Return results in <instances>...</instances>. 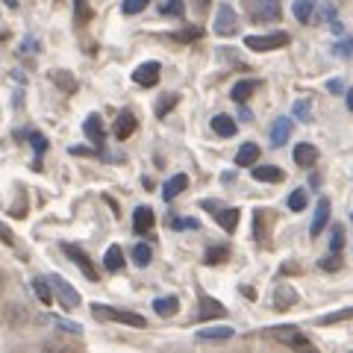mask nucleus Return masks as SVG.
I'll list each match as a JSON object with an SVG mask.
<instances>
[{
  "label": "nucleus",
  "mask_w": 353,
  "mask_h": 353,
  "mask_svg": "<svg viewBox=\"0 0 353 353\" xmlns=\"http://www.w3.org/2000/svg\"><path fill=\"white\" fill-rule=\"evenodd\" d=\"M212 215H215L218 224L227 230V233H233V230L239 227V209H233V206H230V209H218V212H212Z\"/></svg>",
  "instance_id": "24"
},
{
  "label": "nucleus",
  "mask_w": 353,
  "mask_h": 353,
  "mask_svg": "<svg viewBox=\"0 0 353 353\" xmlns=\"http://www.w3.org/2000/svg\"><path fill=\"white\" fill-rule=\"evenodd\" d=\"M227 309L221 306L215 297H201V312H197V318H203V321H209V318H224Z\"/></svg>",
  "instance_id": "20"
},
{
  "label": "nucleus",
  "mask_w": 353,
  "mask_h": 353,
  "mask_svg": "<svg viewBox=\"0 0 353 353\" xmlns=\"http://www.w3.org/2000/svg\"><path fill=\"white\" fill-rule=\"evenodd\" d=\"M294 162L301 165V168H312V165L318 162V148H315V145H306V141H301V145L294 148Z\"/></svg>",
  "instance_id": "17"
},
{
  "label": "nucleus",
  "mask_w": 353,
  "mask_h": 353,
  "mask_svg": "<svg viewBox=\"0 0 353 353\" xmlns=\"http://www.w3.org/2000/svg\"><path fill=\"white\" fill-rule=\"evenodd\" d=\"M183 12H185V3H183V0H159V15L180 18Z\"/></svg>",
  "instance_id": "29"
},
{
  "label": "nucleus",
  "mask_w": 353,
  "mask_h": 353,
  "mask_svg": "<svg viewBox=\"0 0 353 353\" xmlns=\"http://www.w3.org/2000/svg\"><path fill=\"white\" fill-rule=\"evenodd\" d=\"M153 224H157V215H153L150 206H139L136 212H132V230H136V236H148Z\"/></svg>",
  "instance_id": "9"
},
{
  "label": "nucleus",
  "mask_w": 353,
  "mask_h": 353,
  "mask_svg": "<svg viewBox=\"0 0 353 353\" xmlns=\"http://www.w3.org/2000/svg\"><path fill=\"white\" fill-rule=\"evenodd\" d=\"M44 321H48V324H53V327H59L62 333H74V336H80V333H83V327H80V324L62 321V318H57V315H48V318H44Z\"/></svg>",
  "instance_id": "30"
},
{
  "label": "nucleus",
  "mask_w": 353,
  "mask_h": 353,
  "mask_svg": "<svg viewBox=\"0 0 353 353\" xmlns=\"http://www.w3.org/2000/svg\"><path fill=\"white\" fill-rule=\"evenodd\" d=\"M32 292H36V297H39L44 306H50V303H53V297H57V294H53L50 280H44V277H36V280H32Z\"/></svg>",
  "instance_id": "25"
},
{
  "label": "nucleus",
  "mask_w": 353,
  "mask_h": 353,
  "mask_svg": "<svg viewBox=\"0 0 353 353\" xmlns=\"http://www.w3.org/2000/svg\"><path fill=\"white\" fill-rule=\"evenodd\" d=\"M159 74H162V68H159V62H141L136 71H132V83L136 85H145V88H153L159 83Z\"/></svg>",
  "instance_id": "6"
},
{
  "label": "nucleus",
  "mask_w": 353,
  "mask_h": 353,
  "mask_svg": "<svg viewBox=\"0 0 353 353\" xmlns=\"http://www.w3.org/2000/svg\"><path fill=\"white\" fill-rule=\"evenodd\" d=\"M256 88H259V83H256V80H239L233 88H230V97H233L236 103H245L248 97H250L253 92H256Z\"/></svg>",
  "instance_id": "22"
},
{
  "label": "nucleus",
  "mask_w": 353,
  "mask_h": 353,
  "mask_svg": "<svg viewBox=\"0 0 353 353\" xmlns=\"http://www.w3.org/2000/svg\"><path fill=\"white\" fill-rule=\"evenodd\" d=\"M171 227H174V230H197L201 224H197L194 218H174V221H171Z\"/></svg>",
  "instance_id": "39"
},
{
  "label": "nucleus",
  "mask_w": 353,
  "mask_h": 353,
  "mask_svg": "<svg viewBox=\"0 0 353 353\" xmlns=\"http://www.w3.org/2000/svg\"><path fill=\"white\" fill-rule=\"evenodd\" d=\"M201 3H209V0H201Z\"/></svg>",
  "instance_id": "48"
},
{
  "label": "nucleus",
  "mask_w": 353,
  "mask_h": 353,
  "mask_svg": "<svg viewBox=\"0 0 353 353\" xmlns=\"http://www.w3.org/2000/svg\"><path fill=\"white\" fill-rule=\"evenodd\" d=\"M236 330L233 327H203L197 330V341H224V339H233Z\"/></svg>",
  "instance_id": "18"
},
{
  "label": "nucleus",
  "mask_w": 353,
  "mask_h": 353,
  "mask_svg": "<svg viewBox=\"0 0 353 353\" xmlns=\"http://www.w3.org/2000/svg\"><path fill=\"white\" fill-rule=\"evenodd\" d=\"M136 115H132V112H121L118 115V121H115V139L118 141H124V139H130L132 136V132H136Z\"/></svg>",
  "instance_id": "16"
},
{
  "label": "nucleus",
  "mask_w": 353,
  "mask_h": 353,
  "mask_svg": "<svg viewBox=\"0 0 353 353\" xmlns=\"http://www.w3.org/2000/svg\"><path fill=\"white\" fill-rule=\"evenodd\" d=\"M103 268L109 274H118L121 268H124V250H121V245H109L106 253H103Z\"/></svg>",
  "instance_id": "15"
},
{
  "label": "nucleus",
  "mask_w": 353,
  "mask_h": 353,
  "mask_svg": "<svg viewBox=\"0 0 353 353\" xmlns=\"http://www.w3.org/2000/svg\"><path fill=\"white\" fill-rule=\"evenodd\" d=\"M174 103H176V97H174V94H171V97H168V101H162V103H159V106H157V115H159V118H162V115H165V112H168V109H171V106H174Z\"/></svg>",
  "instance_id": "43"
},
{
  "label": "nucleus",
  "mask_w": 353,
  "mask_h": 353,
  "mask_svg": "<svg viewBox=\"0 0 353 353\" xmlns=\"http://www.w3.org/2000/svg\"><path fill=\"white\" fill-rule=\"evenodd\" d=\"M0 241H3V245H12V233H9V227H3V224H0Z\"/></svg>",
  "instance_id": "44"
},
{
  "label": "nucleus",
  "mask_w": 353,
  "mask_h": 353,
  "mask_svg": "<svg viewBox=\"0 0 353 353\" xmlns=\"http://www.w3.org/2000/svg\"><path fill=\"white\" fill-rule=\"evenodd\" d=\"M274 339L283 341V345H289V347H297V350H301V347H312V341H309L297 327H277V330H274Z\"/></svg>",
  "instance_id": "8"
},
{
  "label": "nucleus",
  "mask_w": 353,
  "mask_h": 353,
  "mask_svg": "<svg viewBox=\"0 0 353 353\" xmlns=\"http://www.w3.org/2000/svg\"><path fill=\"white\" fill-rule=\"evenodd\" d=\"M83 132H85V139L92 141V145L101 148V145H103V136H106L101 115H88V118H85V124H83Z\"/></svg>",
  "instance_id": "10"
},
{
  "label": "nucleus",
  "mask_w": 353,
  "mask_h": 353,
  "mask_svg": "<svg viewBox=\"0 0 353 353\" xmlns=\"http://www.w3.org/2000/svg\"><path fill=\"white\" fill-rule=\"evenodd\" d=\"M318 268H321V271H339V268H341V259H339V253H330L327 259H321V262H318Z\"/></svg>",
  "instance_id": "37"
},
{
  "label": "nucleus",
  "mask_w": 353,
  "mask_h": 353,
  "mask_svg": "<svg viewBox=\"0 0 353 353\" xmlns=\"http://www.w3.org/2000/svg\"><path fill=\"white\" fill-rule=\"evenodd\" d=\"M6 6H9V9H15V6H18V0H6Z\"/></svg>",
  "instance_id": "47"
},
{
  "label": "nucleus",
  "mask_w": 353,
  "mask_h": 353,
  "mask_svg": "<svg viewBox=\"0 0 353 353\" xmlns=\"http://www.w3.org/2000/svg\"><path fill=\"white\" fill-rule=\"evenodd\" d=\"M327 221H330V201H327V197H321V201H318V206H315V218H312V227H309V233H312V239L324 233Z\"/></svg>",
  "instance_id": "11"
},
{
  "label": "nucleus",
  "mask_w": 353,
  "mask_h": 353,
  "mask_svg": "<svg viewBox=\"0 0 353 353\" xmlns=\"http://www.w3.org/2000/svg\"><path fill=\"white\" fill-rule=\"evenodd\" d=\"M253 180H259V183H280L283 171L277 168V165H253Z\"/></svg>",
  "instance_id": "21"
},
{
  "label": "nucleus",
  "mask_w": 353,
  "mask_h": 353,
  "mask_svg": "<svg viewBox=\"0 0 353 353\" xmlns=\"http://www.w3.org/2000/svg\"><path fill=\"white\" fill-rule=\"evenodd\" d=\"M341 248H345V230H341V227H333V239H330V250L339 253Z\"/></svg>",
  "instance_id": "36"
},
{
  "label": "nucleus",
  "mask_w": 353,
  "mask_h": 353,
  "mask_svg": "<svg viewBox=\"0 0 353 353\" xmlns=\"http://www.w3.org/2000/svg\"><path fill=\"white\" fill-rule=\"evenodd\" d=\"M318 0H294V6H292V12L294 18L301 21V24H309V18H312V9H315Z\"/></svg>",
  "instance_id": "26"
},
{
  "label": "nucleus",
  "mask_w": 353,
  "mask_h": 353,
  "mask_svg": "<svg viewBox=\"0 0 353 353\" xmlns=\"http://www.w3.org/2000/svg\"><path fill=\"white\" fill-rule=\"evenodd\" d=\"M48 280H50V285H53V294L59 297L62 309H74V306H80V292H77L68 280L59 277V274H50Z\"/></svg>",
  "instance_id": "4"
},
{
  "label": "nucleus",
  "mask_w": 353,
  "mask_h": 353,
  "mask_svg": "<svg viewBox=\"0 0 353 353\" xmlns=\"http://www.w3.org/2000/svg\"><path fill=\"white\" fill-rule=\"evenodd\" d=\"M224 256H230V250H227L224 245H218V248H209V250H206L203 262H206V265H215V262H221Z\"/></svg>",
  "instance_id": "33"
},
{
  "label": "nucleus",
  "mask_w": 353,
  "mask_h": 353,
  "mask_svg": "<svg viewBox=\"0 0 353 353\" xmlns=\"http://www.w3.org/2000/svg\"><path fill=\"white\" fill-rule=\"evenodd\" d=\"M132 262H136L139 268H148V265L153 262V248L145 245V241H139V245L132 248Z\"/></svg>",
  "instance_id": "27"
},
{
  "label": "nucleus",
  "mask_w": 353,
  "mask_h": 353,
  "mask_svg": "<svg viewBox=\"0 0 353 353\" xmlns=\"http://www.w3.org/2000/svg\"><path fill=\"white\" fill-rule=\"evenodd\" d=\"M176 309H180V297H174V294H168V297H157V301H153V312H157L159 318H171V315H176Z\"/></svg>",
  "instance_id": "19"
},
{
  "label": "nucleus",
  "mask_w": 353,
  "mask_h": 353,
  "mask_svg": "<svg viewBox=\"0 0 353 353\" xmlns=\"http://www.w3.org/2000/svg\"><path fill=\"white\" fill-rule=\"evenodd\" d=\"M347 109L353 112V88H347Z\"/></svg>",
  "instance_id": "46"
},
{
  "label": "nucleus",
  "mask_w": 353,
  "mask_h": 353,
  "mask_svg": "<svg viewBox=\"0 0 353 353\" xmlns=\"http://www.w3.org/2000/svg\"><path fill=\"white\" fill-rule=\"evenodd\" d=\"M30 145H32V150H36V162H32V168H41V157H44V150H48V141H44V136L39 130L30 132Z\"/></svg>",
  "instance_id": "28"
},
{
  "label": "nucleus",
  "mask_w": 353,
  "mask_h": 353,
  "mask_svg": "<svg viewBox=\"0 0 353 353\" xmlns=\"http://www.w3.org/2000/svg\"><path fill=\"white\" fill-rule=\"evenodd\" d=\"M292 136V118H277L271 127V145L274 148H283L285 141H289Z\"/></svg>",
  "instance_id": "13"
},
{
  "label": "nucleus",
  "mask_w": 353,
  "mask_h": 353,
  "mask_svg": "<svg viewBox=\"0 0 353 353\" xmlns=\"http://www.w3.org/2000/svg\"><path fill=\"white\" fill-rule=\"evenodd\" d=\"M345 318H353V306L347 309H339V312H330L321 318V324H336V321H345Z\"/></svg>",
  "instance_id": "34"
},
{
  "label": "nucleus",
  "mask_w": 353,
  "mask_h": 353,
  "mask_svg": "<svg viewBox=\"0 0 353 353\" xmlns=\"http://www.w3.org/2000/svg\"><path fill=\"white\" fill-rule=\"evenodd\" d=\"M248 12L253 21L259 24H268V21H277L280 18V0H248Z\"/></svg>",
  "instance_id": "3"
},
{
  "label": "nucleus",
  "mask_w": 353,
  "mask_h": 353,
  "mask_svg": "<svg viewBox=\"0 0 353 353\" xmlns=\"http://www.w3.org/2000/svg\"><path fill=\"white\" fill-rule=\"evenodd\" d=\"M212 130H215V136L230 139V136H236V121L230 115H215L212 118Z\"/></svg>",
  "instance_id": "23"
},
{
  "label": "nucleus",
  "mask_w": 353,
  "mask_h": 353,
  "mask_svg": "<svg viewBox=\"0 0 353 353\" xmlns=\"http://www.w3.org/2000/svg\"><path fill=\"white\" fill-rule=\"evenodd\" d=\"M62 250H65V256H68L71 262H77V268H80L88 280H97V268L92 265V259H88V253H85L80 245H71V241H62Z\"/></svg>",
  "instance_id": "5"
},
{
  "label": "nucleus",
  "mask_w": 353,
  "mask_h": 353,
  "mask_svg": "<svg viewBox=\"0 0 353 353\" xmlns=\"http://www.w3.org/2000/svg\"><path fill=\"white\" fill-rule=\"evenodd\" d=\"M256 159H259V145H253V141H245V145L239 148V153H236V165H239V168H253Z\"/></svg>",
  "instance_id": "14"
},
{
  "label": "nucleus",
  "mask_w": 353,
  "mask_h": 353,
  "mask_svg": "<svg viewBox=\"0 0 353 353\" xmlns=\"http://www.w3.org/2000/svg\"><path fill=\"white\" fill-rule=\"evenodd\" d=\"M74 9H77V21L85 24L88 15H92V12H88V6H85V0H74Z\"/></svg>",
  "instance_id": "40"
},
{
  "label": "nucleus",
  "mask_w": 353,
  "mask_h": 353,
  "mask_svg": "<svg viewBox=\"0 0 353 353\" xmlns=\"http://www.w3.org/2000/svg\"><path fill=\"white\" fill-rule=\"evenodd\" d=\"M145 6H148V0H124V3H121V12L139 15V12H145Z\"/></svg>",
  "instance_id": "32"
},
{
  "label": "nucleus",
  "mask_w": 353,
  "mask_h": 353,
  "mask_svg": "<svg viewBox=\"0 0 353 353\" xmlns=\"http://www.w3.org/2000/svg\"><path fill=\"white\" fill-rule=\"evenodd\" d=\"M336 57H353V39L336 44Z\"/></svg>",
  "instance_id": "41"
},
{
  "label": "nucleus",
  "mask_w": 353,
  "mask_h": 353,
  "mask_svg": "<svg viewBox=\"0 0 353 353\" xmlns=\"http://www.w3.org/2000/svg\"><path fill=\"white\" fill-rule=\"evenodd\" d=\"M306 201H309V197H306V189H294V192L289 194V209H292V212H303V209H306Z\"/></svg>",
  "instance_id": "31"
},
{
  "label": "nucleus",
  "mask_w": 353,
  "mask_h": 353,
  "mask_svg": "<svg viewBox=\"0 0 353 353\" xmlns=\"http://www.w3.org/2000/svg\"><path fill=\"white\" fill-rule=\"evenodd\" d=\"M171 39H174V41H192V39H201V30H185V32H174Z\"/></svg>",
  "instance_id": "42"
},
{
  "label": "nucleus",
  "mask_w": 353,
  "mask_h": 353,
  "mask_svg": "<svg viewBox=\"0 0 353 353\" xmlns=\"http://www.w3.org/2000/svg\"><path fill=\"white\" fill-rule=\"evenodd\" d=\"M294 115L301 121H312V118H309V115H312V106H309V101H297L294 103Z\"/></svg>",
  "instance_id": "38"
},
{
  "label": "nucleus",
  "mask_w": 353,
  "mask_h": 353,
  "mask_svg": "<svg viewBox=\"0 0 353 353\" xmlns=\"http://www.w3.org/2000/svg\"><path fill=\"white\" fill-rule=\"evenodd\" d=\"M185 189H189V176H185V174H174L171 180L162 185V197H165V201H174V197H180Z\"/></svg>",
  "instance_id": "12"
},
{
  "label": "nucleus",
  "mask_w": 353,
  "mask_h": 353,
  "mask_svg": "<svg viewBox=\"0 0 353 353\" xmlns=\"http://www.w3.org/2000/svg\"><path fill=\"white\" fill-rule=\"evenodd\" d=\"M236 24H239V18H236V12H233V6L221 3V6H218V15H215V32H218V36H233Z\"/></svg>",
  "instance_id": "7"
},
{
  "label": "nucleus",
  "mask_w": 353,
  "mask_h": 353,
  "mask_svg": "<svg viewBox=\"0 0 353 353\" xmlns=\"http://www.w3.org/2000/svg\"><path fill=\"white\" fill-rule=\"evenodd\" d=\"M330 92H336V94H339V92H345V85H341L339 80H333V83H330Z\"/></svg>",
  "instance_id": "45"
},
{
  "label": "nucleus",
  "mask_w": 353,
  "mask_h": 353,
  "mask_svg": "<svg viewBox=\"0 0 353 353\" xmlns=\"http://www.w3.org/2000/svg\"><path fill=\"white\" fill-rule=\"evenodd\" d=\"M292 301H294V292L292 289H280L277 294H274V303H277V309H285Z\"/></svg>",
  "instance_id": "35"
},
{
  "label": "nucleus",
  "mask_w": 353,
  "mask_h": 353,
  "mask_svg": "<svg viewBox=\"0 0 353 353\" xmlns=\"http://www.w3.org/2000/svg\"><path fill=\"white\" fill-rule=\"evenodd\" d=\"M94 318H101V321H118V324H127V327H139L145 330L148 327V318L139 315V312H127V309H115V306H106V303H94L92 306Z\"/></svg>",
  "instance_id": "1"
},
{
  "label": "nucleus",
  "mask_w": 353,
  "mask_h": 353,
  "mask_svg": "<svg viewBox=\"0 0 353 353\" xmlns=\"http://www.w3.org/2000/svg\"><path fill=\"white\" fill-rule=\"evenodd\" d=\"M289 41H292L289 32H268V36H248V39H245V48L265 53V50H277V48H285V44H289Z\"/></svg>",
  "instance_id": "2"
}]
</instances>
